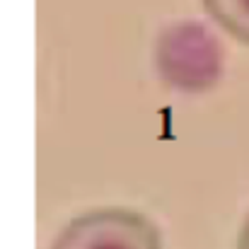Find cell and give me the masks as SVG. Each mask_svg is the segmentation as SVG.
<instances>
[{
    "instance_id": "cell-1",
    "label": "cell",
    "mask_w": 249,
    "mask_h": 249,
    "mask_svg": "<svg viewBox=\"0 0 249 249\" xmlns=\"http://www.w3.org/2000/svg\"><path fill=\"white\" fill-rule=\"evenodd\" d=\"M155 66L169 87L184 94H201L223 78V46L203 24L179 22L160 34Z\"/></svg>"
},
{
    "instance_id": "cell-2",
    "label": "cell",
    "mask_w": 249,
    "mask_h": 249,
    "mask_svg": "<svg viewBox=\"0 0 249 249\" xmlns=\"http://www.w3.org/2000/svg\"><path fill=\"white\" fill-rule=\"evenodd\" d=\"M158 225L133 208H94L73 218L51 249H162Z\"/></svg>"
},
{
    "instance_id": "cell-3",
    "label": "cell",
    "mask_w": 249,
    "mask_h": 249,
    "mask_svg": "<svg viewBox=\"0 0 249 249\" xmlns=\"http://www.w3.org/2000/svg\"><path fill=\"white\" fill-rule=\"evenodd\" d=\"M206 15L237 41L249 44V0H201Z\"/></svg>"
},
{
    "instance_id": "cell-4",
    "label": "cell",
    "mask_w": 249,
    "mask_h": 249,
    "mask_svg": "<svg viewBox=\"0 0 249 249\" xmlns=\"http://www.w3.org/2000/svg\"><path fill=\"white\" fill-rule=\"evenodd\" d=\"M237 249H249V215L242 223V230H240V237H237Z\"/></svg>"
}]
</instances>
